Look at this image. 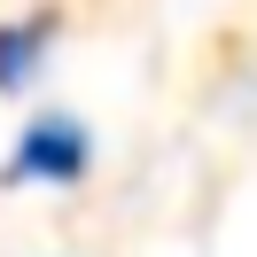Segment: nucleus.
I'll return each instance as SVG.
<instances>
[{
	"mask_svg": "<svg viewBox=\"0 0 257 257\" xmlns=\"http://www.w3.org/2000/svg\"><path fill=\"white\" fill-rule=\"evenodd\" d=\"M86 172H94V133H86L70 109L24 117L16 148H8V164H0V179H8V187H78Z\"/></svg>",
	"mask_w": 257,
	"mask_h": 257,
	"instance_id": "f257e3e1",
	"label": "nucleus"
},
{
	"mask_svg": "<svg viewBox=\"0 0 257 257\" xmlns=\"http://www.w3.org/2000/svg\"><path fill=\"white\" fill-rule=\"evenodd\" d=\"M47 47H55V16H32V24H8V32H0V94L8 101L39 86Z\"/></svg>",
	"mask_w": 257,
	"mask_h": 257,
	"instance_id": "f03ea898",
	"label": "nucleus"
}]
</instances>
